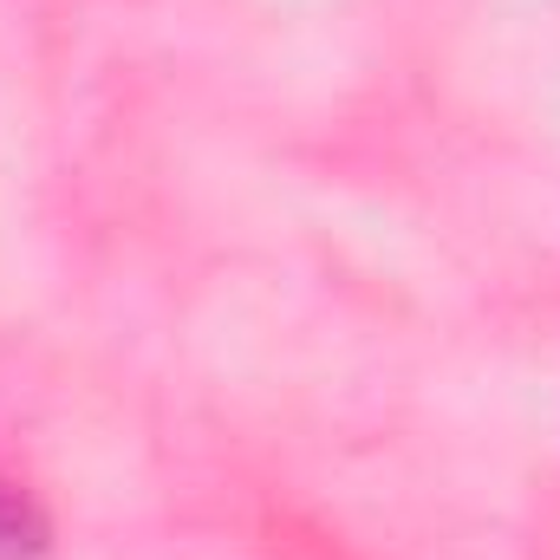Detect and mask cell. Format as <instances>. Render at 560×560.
I'll use <instances>...</instances> for the list:
<instances>
[{"label": "cell", "instance_id": "obj_1", "mask_svg": "<svg viewBox=\"0 0 560 560\" xmlns=\"http://www.w3.org/2000/svg\"><path fill=\"white\" fill-rule=\"evenodd\" d=\"M39 555H46V515L13 482H0V560H39Z\"/></svg>", "mask_w": 560, "mask_h": 560}]
</instances>
